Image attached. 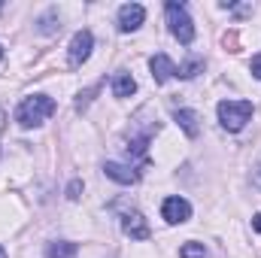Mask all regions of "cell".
<instances>
[{
  "instance_id": "15",
  "label": "cell",
  "mask_w": 261,
  "mask_h": 258,
  "mask_svg": "<svg viewBox=\"0 0 261 258\" xmlns=\"http://www.w3.org/2000/svg\"><path fill=\"white\" fill-rule=\"evenodd\" d=\"M40 31H43V34H55V31H61V24L55 21V12H49V15L40 21Z\"/></svg>"
},
{
  "instance_id": "22",
  "label": "cell",
  "mask_w": 261,
  "mask_h": 258,
  "mask_svg": "<svg viewBox=\"0 0 261 258\" xmlns=\"http://www.w3.org/2000/svg\"><path fill=\"white\" fill-rule=\"evenodd\" d=\"M0 58H3V46H0Z\"/></svg>"
},
{
  "instance_id": "17",
  "label": "cell",
  "mask_w": 261,
  "mask_h": 258,
  "mask_svg": "<svg viewBox=\"0 0 261 258\" xmlns=\"http://www.w3.org/2000/svg\"><path fill=\"white\" fill-rule=\"evenodd\" d=\"M249 70H252V76H255V79H261V55H255V58L249 61Z\"/></svg>"
},
{
  "instance_id": "12",
  "label": "cell",
  "mask_w": 261,
  "mask_h": 258,
  "mask_svg": "<svg viewBox=\"0 0 261 258\" xmlns=\"http://www.w3.org/2000/svg\"><path fill=\"white\" fill-rule=\"evenodd\" d=\"M76 252H79V246L70 240H55L46 246V258H76Z\"/></svg>"
},
{
  "instance_id": "20",
  "label": "cell",
  "mask_w": 261,
  "mask_h": 258,
  "mask_svg": "<svg viewBox=\"0 0 261 258\" xmlns=\"http://www.w3.org/2000/svg\"><path fill=\"white\" fill-rule=\"evenodd\" d=\"M0 131H3V110H0Z\"/></svg>"
},
{
  "instance_id": "1",
  "label": "cell",
  "mask_w": 261,
  "mask_h": 258,
  "mask_svg": "<svg viewBox=\"0 0 261 258\" xmlns=\"http://www.w3.org/2000/svg\"><path fill=\"white\" fill-rule=\"evenodd\" d=\"M52 113H55V100H52L49 94H31V97H24V100L18 104L15 122H18L21 128H40Z\"/></svg>"
},
{
  "instance_id": "13",
  "label": "cell",
  "mask_w": 261,
  "mask_h": 258,
  "mask_svg": "<svg viewBox=\"0 0 261 258\" xmlns=\"http://www.w3.org/2000/svg\"><path fill=\"white\" fill-rule=\"evenodd\" d=\"M200 70H203V58H197L195 55V58H189L186 64L176 67V76H179V79H195Z\"/></svg>"
},
{
  "instance_id": "5",
  "label": "cell",
  "mask_w": 261,
  "mask_h": 258,
  "mask_svg": "<svg viewBox=\"0 0 261 258\" xmlns=\"http://www.w3.org/2000/svg\"><path fill=\"white\" fill-rule=\"evenodd\" d=\"M161 216H164L167 225H182V222L192 219V203L186 197H167L164 207H161Z\"/></svg>"
},
{
  "instance_id": "18",
  "label": "cell",
  "mask_w": 261,
  "mask_h": 258,
  "mask_svg": "<svg viewBox=\"0 0 261 258\" xmlns=\"http://www.w3.org/2000/svg\"><path fill=\"white\" fill-rule=\"evenodd\" d=\"M252 183H255V186H261V164L255 167V173H252Z\"/></svg>"
},
{
  "instance_id": "8",
  "label": "cell",
  "mask_w": 261,
  "mask_h": 258,
  "mask_svg": "<svg viewBox=\"0 0 261 258\" xmlns=\"http://www.w3.org/2000/svg\"><path fill=\"white\" fill-rule=\"evenodd\" d=\"M103 173H107L110 179H116L119 186H134V183L140 179V173H137L130 164H119V161H107V164H103Z\"/></svg>"
},
{
  "instance_id": "11",
  "label": "cell",
  "mask_w": 261,
  "mask_h": 258,
  "mask_svg": "<svg viewBox=\"0 0 261 258\" xmlns=\"http://www.w3.org/2000/svg\"><path fill=\"white\" fill-rule=\"evenodd\" d=\"M137 91V82H134V76L125 73V70H119L116 76H113V94L116 97H130Z\"/></svg>"
},
{
  "instance_id": "23",
  "label": "cell",
  "mask_w": 261,
  "mask_h": 258,
  "mask_svg": "<svg viewBox=\"0 0 261 258\" xmlns=\"http://www.w3.org/2000/svg\"><path fill=\"white\" fill-rule=\"evenodd\" d=\"M0 6H3V3H0Z\"/></svg>"
},
{
  "instance_id": "4",
  "label": "cell",
  "mask_w": 261,
  "mask_h": 258,
  "mask_svg": "<svg viewBox=\"0 0 261 258\" xmlns=\"http://www.w3.org/2000/svg\"><path fill=\"white\" fill-rule=\"evenodd\" d=\"M91 49H94V37L91 31H76L73 40H70V67H82L88 58H91Z\"/></svg>"
},
{
  "instance_id": "16",
  "label": "cell",
  "mask_w": 261,
  "mask_h": 258,
  "mask_svg": "<svg viewBox=\"0 0 261 258\" xmlns=\"http://www.w3.org/2000/svg\"><path fill=\"white\" fill-rule=\"evenodd\" d=\"M67 197H70V200H79V197H82V179H73V183L67 186Z\"/></svg>"
},
{
  "instance_id": "6",
  "label": "cell",
  "mask_w": 261,
  "mask_h": 258,
  "mask_svg": "<svg viewBox=\"0 0 261 258\" xmlns=\"http://www.w3.org/2000/svg\"><path fill=\"white\" fill-rule=\"evenodd\" d=\"M143 18H146V9H143L140 3H125V6L119 9V31H122V34L137 31V28L143 24Z\"/></svg>"
},
{
  "instance_id": "9",
  "label": "cell",
  "mask_w": 261,
  "mask_h": 258,
  "mask_svg": "<svg viewBox=\"0 0 261 258\" xmlns=\"http://www.w3.org/2000/svg\"><path fill=\"white\" fill-rule=\"evenodd\" d=\"M149 70H152V79H155L158 85L176 76V64H173L167 55H152V61H149Z\"/></svg>"
},
{
  "instance_id": "21",
  "label": "cell",
  "mask_w": 261,
  "mask_h": 258,
  "mask_svg": "<svg viewBox=\"0 0 261 258\" xmlns=\"http://www.w3.org/2000/svg\"><path fill=\"white\" fill-rule=\"evenodd\" d=\"M0 258H6V249H3V246H0Z\"/></svg>"
},
{
  "instance_id": "2",
  "label": "cell",
  "mask_w": 261,
  "mask_h": 258,
  "mask_svg": "<svg viewBox=\"0 0 261 258\" xmlns=\"http://www.w3.org/2000/svg\"><path fill=\"white\" fill-rule=\"evenodd\" d=\"M164 12H167V28H170V34H173L182 46H192V43H195V21H192L186 3L167 0V3H164Z\"/></svg>"
},
{
  "instance_id": "3",
  "label": "cell",
  "mask_w": 261,
  "mask_h": 258,
  "mask_svg": "<svg viewBox=\"0 0 261 258\" xmlns=\"http://www.w3.org/2000/svg\"><path fill=\"white\" fill-rule=\"evenodd\" d=\"M252 119V104L249 100H222L219 104V122L222 128L237 134L246 128V122Z\"/></svg>"
},
{
  "instance_id": "19",
  "label": "cell",
  "mask_w": 261,
  "mask_h": 258,
  "mask_svg": "<svg viewBox=\"0 0 261 258\" xmlns=\"http://www.w3.org/2000/svg\"><path fill=\"white\" fill-rule=\"evenodd\" d=\"M252 231H261V216H252Z\"/></svg>"
},
{
  "instance_id": "10",
  "label": "cell",
  "mask_w": 261,
  "mask_h": 258,
  "mask_svg": "<svg viewBox=\"0 0 261 258\" xmlns=\"http://www.w3.org/2000/svg\"><path fill=\"white\" fill-rule=\"evenodd\" d=\"M173 122H176L179 128L186 131V137H192V140H195L197 134H200V116H197L195 110H176Z\"/></svg>"
},
{
  "instance_id": "14",
  "label": "cell",
  "mask_w": 261,
  "mask_h": 258,
  "mask_svg": "<svg viewBox=\"0 0 261 258\" xmlns=\"http://www.w3.org/2000/svg\"><path fill=\"white\" fill-rule=\"evenodd\" d=\"M203 255H206L203 243H186V246L179 249V258H203Z\"/></svg>"
},
{
  "instance_id": "7",
  "label": "cell",
  "mask_w": 261,
  "mask_h": 258,
  "mask_svg": "<svg viewBox=\"0 0 261 258\" xmlns=\"http://www.w3.org/2000/svg\"><path fill=\"white\" fill-rule=\"evenodd\" d=\"M122 231L128 234L130 240H149V222L143 219V213H125L122 216Z\"/></svg>"
}]
</instances>
